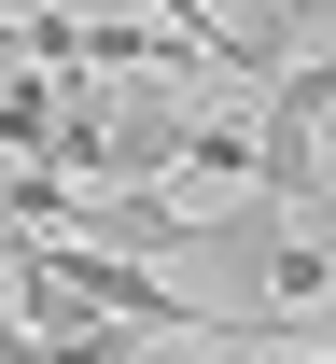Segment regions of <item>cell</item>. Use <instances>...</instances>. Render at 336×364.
I'll return each mask as SVG.
<instances>
[{"label":"cell","instance_id":"obj_3","mask_svg":"<svg viewBox=\"0 0 336 364\" xmlns=\"http://www.w3.org/2000/svg\"><path fill=\"white\" fill-rule=\"evenodd\" d=\"M183 168L196 182H252V112H183Z\"/></svg>","mask_w":336,"mask_h":364},{"label":"cell","instance_id":"obj_5","mask_svg":"<svg viewBox=\"0 0 336 364\" xmlns=\"http://www.w3.org/2000/svg\"><path fill=\"white\" fill-rule=\"evenodd\" d=\"M0 168H14V154H0Z\"/></svg>","mask_w":336,"mask_h":364},{"label":"cell","instance_id":"obj_4","mask_svg":"<svg viewBox=\"0 0 336 364\" xmlns=\"http://www.w3.org/2000/svg\"><path fill=\"white\" fill-rule=\"evenodd\" d=\"M0 280H14V225H0Z\"/></svg>","mask_w":336,"mask_h":364},{"label":"cell","instance_id":"obj_1","mask_svg":"<svg viewBox=\"0 0 336 364\" xmlns=\"http://www.w3.org/2000/svg\"><path fill=\"white\" fill-rule=\"evenodd\" d=\"M85 252L168 267V252H196V196H168V182H112V196H85Z\"/></svg>","mask_w":336,"mask_h":364},{"label":"cell","instance_id":"obj_2","mask_svg":"<svg viewBox=\"0 0 336 364\" xmlns=\"http://www.w3.org/2000/svg\"><path fill=\"white\" fill-rule=\"evenodd\" d=\"M252 294H281V309H323V294H336V252H323V238H266Z\"/></svg>","mask_w":336,"mask_h":364}]
</instances>
